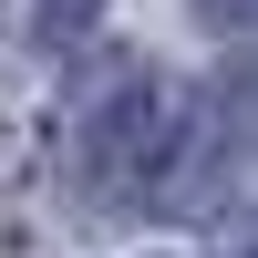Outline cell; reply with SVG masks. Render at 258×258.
<instances>
[{
  "mask_svg": "<svg viewBox=\"0 0 258 258\" xmlns=\"http://www.w3.org/2000/svg\"><path fill=\"white\" fill-rule=\"evenodd\" d=\"M186 155H197L186 93H176V83H155V73L114 83V93L83 114V145H73L93 207H145V197H165V186L186 176Z\"/></svg>",
  "mask_w": 258,
  "mask_h": 258,
  "instance_id": "1",
  "label": "cell"
},
{
  "mask_svg": "<svg viewBox=\"0 0 258 258\" xmlns=\"http://www.w3.org/2000/svg\"><path fill=\"white\" fill-rule=\"evenodd\" d=\"M93 11H103V0H41V41H73Z\"/></svg>",
  "mask_w": 258,
  "mask_h": 258,
  "instance_id": "2",
  "label": "cell"
},
{
  "mask_svg": "<svg viewBox=\"0 0 258 258\" xmlns=\"http://www.w3.org/2000/svg\"><path fill=\"white\" fill-rule=\"evenodd\" d=\"M197 21H217V31H248V21H258V0H197Z\"/></svg>",
  "mask_w": 258,
  "mask_h": 258,
  "instance_id": "3",
  "label": "cell"
},
{
  "mask_svg": "<svg viewBox=\"0 0 258 258\" xmlns=\"http://www.w3.org/2000/svg\"><path fill=\"white\" fill-rule=\"evenodd\" d=\"M248 258H258V248H248Z\"/></svg>",
  "mask_w": 258,
  "mask_h": 258,
  "instance_id": "4",
  "label": "cell"
}]
</instances>
